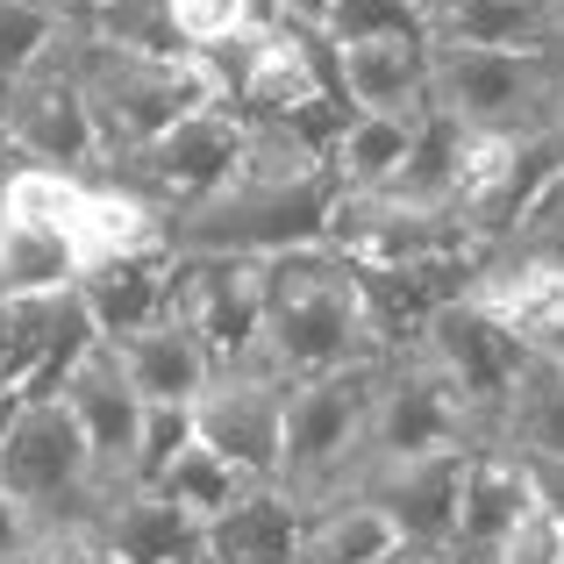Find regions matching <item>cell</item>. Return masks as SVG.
<instances>
[{"label": "cell", "mask_w": 564, "mask_h": 564, "mask_svg": "<svg viewBox=\"0 0 564 564\" xmlns=\"http://www.w3.org/2000/svg\"><path fill=\"white\" fill-rule=\"evenodd\" d=\"M336 172L307 143H293L272 122H243V165L229 186H215L200 207L165 221L172 258H279L301 243H329L336 215Z\"/></svg>", "instance_id": "6da1fadb"}, {"label": "cell", "mask_w": 564, "mask_h": 564, "mask_svg": "<svg viewBox=\"0 0 564 564\" xmlns=\"http://www.w3.org/2000/svg\"><path fill=\"white\" fill-rule=\"evenodd\" d=\"M386 358L372 336V307H365L358 264L336 243H301L264 258V336H258V372L279 386L329 379L344 365Z\"/></svg>", "instance_id": "7a4b0ae2"}, {"label": "cell", "mask_w": 564, "mask_h": 564, "mask_svg": "<svg viewBox=\"0 0 564 564\" xmlns=\"http://www.w3.org/2000/svg\"><path fill=\"white\" fill-rule=\"evenodd\" d=\"M65 57H72L79 94H86V115H94L100 165L137 151V143H151V137H165L172 122H186L193 108L215 100L193 57H137V51H115V43H94L72 22H65Z\"/></svg>", "instance_id": "3957f363"}, {"label": "cell", "mask_w": 564, "mask_h": 564, "mask_svg": "<svg viewBox=\"0 0 564 564\" xmlns=\"http://www.w3.org/2000/svg\"><path fill=\"white\" fill-rule=\"evenodd\" d=\"M0 494L22 500L43 536H94L122 486L100 479L65 400H22L8 422V443H0Z\"/></svg>", "instance_id": "277c9868"}, {"label": "cell", "mask_w": 564, "mask_h": 564, "mask_svg": "<svg viewBox=\"0 0 564 564\" xmlns=\"http://www.w3.org/2000/svg\"><path fill=\"white\" fill-rule=\"evenodd\" d=\"M564 51H471L429 43V108L451 115L471 137H529L557 122Z\"/></svg>", "instance_id": "5b68a950"}, {"label": "cell", "mask_w": 564, "mask_h": 564, "mask_svg": "<svg viewBox=\"0 0 564 564\" xmlns=\"http://www.w3.org/2000/svg\"><path fill=\"white\" fill-rule=\"evenodd\" d=\"M372 365H344L329 379L286 386V429H279V494L315 508V500L358 494L365 479V422H372Z\"/></svg>", "instance_id": "8992f818"}, {"label": "cell", "mask_w": 564, "mask_h": 564, "mask_svg": "<svg viewBox=\"0 0 564 564\" xmlns=\"http://www.w3.org/2000/svg\"><path fill=\"white\" fill-rule=\"evenodd\" d=\"M465 301H479L486 315H500L508 329H536L551 307H564V172L543 180V193L494 236L479 243Z\"/></svg>", "instance_id": "52a82bcc"}, {"label": "cell", "mask_w": 564, "mask_h": 564, "mask_svg": "<svg viewBox=\"0 0 564 564\" xmlns=\"http://www.w3.org/2000/svg\"><path fill=\"white\" fill-rule=\"evenodd\" d=\"M236 165H243V115L221 108V100H207V108H193L186 122H172L165 137L108 158L100 180L129 186L137 200H151L158 215L172 221V215H186V207H200L215 186H229Z\"/></svg>", "instance_id": "ba28073f"}, {"label": "cell", "mask_w": 564, "mask_h": 564, "mask_svg": "<svg viewBox=\"0 0 564 564\" xmlns=\"http://www.w3.org/2000/svg\"><path fill=\"white\" fill-rule=\"evenodd\" d=\"M408 350L443 386H451L457 400H465L479 443H494L500 400H508V386H514V372H522V358H529V336L508 329L500 315H486L479 301H465V293H457V301H443L436 315L422 322V336H414Z\"/></svg>", "instance_id": "9c48e42d"}, {"label": "cell", "mask_w": 564, "mask_h": 564, "mask_svg": "<svg viewBox=\"0 0 564 564\" xmlns=\"http://www.w3.org/2000/svg\"><path fill=\"white\" fill-rule=\"evenodd\" d=\"M0 129H8V143L22 151V165L65 172V180H94L100 172V137H94L79 79H72L65 29H57V43L43 51V65H29L22 79L0 94Z\"/></svg>", "instance_id": "30bf717a"}, {"label": "cell", "mask_w": 564, "mask_h": 564, "mask_svg": "<svg viewBox=\"0 0 564 564\" xmlns=\"http://www.w3.org/2000/svg\"><path fill=\"white\" fill-rule=\"evenodd\" d=\"M465 400L429 372L414 350H386L372 379V422H365V465H393V457H429V451H471Z\"/></svg>", "instance_id": "8fae6325"}, {"label": "cell", "mask_w": 564, "mask_h": 564, "mask_svg": "<svg viewBox=\"0 0 564 564\" xmlns=\"http://www.w3.org/2000/svg\"><path fill=\"white\" fill-rule=\"evenodd\" d=\"M172 315L207 350L215 379L258 372V336H264V264L258 258H180L172 279Z\"/></svg>", "instance_id": "7c38bea8"}, {"label": "cell", "mask_w": 564, "mask_h": 564, "mask_svg": "<svg viewBox=\"0 0 564 564\" xmlns=\"http://www.w3.org/2000/svg\"><path fill=\"white\" fill-rule=\"evenodd\" d=\"M329 243L344 250L350 264H443V258H471L479 236L451 215V207H414L393 200V193H336L329 215Z\"/></svg>", "instance_id": "4fadbf2b"}, {"label": "cell", "mask_w": 564, "mask_h": 564, "mask_svg": "<svg viewBox=\"0 0 564 564\" xmlns=\"http://www.w3.org/2000/svg\"><path fill=\"white\" fill-rule=\"evenodd\" d=\"M279 429H286V386L272 372H229L193 400V443H207L250 486L279 479Z\"/></svg>", "instance_id": "5bb4252c"}, {"label": "cell", "mask_w": 564, "mask_h": 564, "mask_svg": "<svg viewBox=\"0 0 564 564\" xmlns=\"http://www.w3.org/2000/svg\"><path fill=\"white\" fill-rule=\"evenodd\" d=\"M465 457L471 451H429V457H393V465H365L358 494L386 514L400 551L436 557L457 529V494H465Z\"/></svg>", "instance_id": "9a60e30c"}, {"label": "cell", "mask_w": 564, "mask_h": 564, "mask_svg": "<svg viewBox=\"0 0 564 564\" xmlns=\"http://www.w3.org/2000/svg\"><path fill=\"white\" fill-rule=\"evenodd\" d=\"M529 479L522 457L500 451V443H471L465 457V494H457V529L429 564H500L508 543L529 529Z\"/></svg>", "instance_id": "2e32d148"}, {"label": "cell", "mask_w": 564, "mask_h": 564, "mask_svg": "<svg viewBox=\"0 0 564 564\" xmlns=\"http://www.w3.org/2000/svg\"><path fill=\"white\" fill-rule=\"evenodd\" d=\"M51 400H65V414L79 422V436H86V451H94L100 479H108V486H122V494H129V457H137L143 400H137V386L122 379L115 350H108V344H94V350L79 358V372H72L65 386H57Z\"/></svg>", "instance_id": "e0dca14e"}, {"label": "cell", "mask_w": 564, "mask_h": 564, "mask_svg": "<svg viewBox=\"0 0 564 564\" xmlns=\"http://www.w3.org/2000/svg\"><path fill=\"white\" fill-rule=\"evenodd\" d=\"M172 279H180V258H172V250H129V258L86 264L72 301L86 307L100 344H122V336H143L151 322L172 315Z\"/></svg>", "instance_id": "ac0fdd59"}, {"label": "cell", "mask_w": 564, "mask_h": 564, "mask_svg": "<svg viewBox=\"0 0 564 564\" xmlns=\"http://www.w3.org/2000/svg\"><path fill=\"white\" fill-rule=\"evenodd\" d=\"M329 57L350 115H393V122L429 115V43H344Z\"/></svg>", "instance_id": "d6986e66"}, {"label": "cell", "mask_w": 564, "mask_h": 564, "mask_svg": "<svg viewBox=\"0 0 564 564\" xmlns=\"http://www.w3.org/2000/svg\"><path fill=\"white\" fill-rule=\"evenodd\" d=\"M115 365H122V379L137 386L143 408H193V400L215 386V365H207V350L193 344V329L180 315L151 322L143 336H122V344H108Z\"/></svg>", "instance_id": "ffe728a7"}, {"label": "cell", "mask_w": 564, "mask_h": 564, "mask_svg": "<svg viewBox=\"0 0 564 564\" xmlns=\"http://www.w3.org/2000/svg\"><path fill=\"white\" fill-rule=\"evenodd\" d=\"M301 500L279 486H258L215 522H200V564H293L301 557Z\"/></svg>", "instance_id": "44dd1931"}, {"label": "cell", "mask_w": 564, "mask_h": 564, "mask_svg": "<svg viewBox=\"0 0 564 564\" xmlns=\"http://www.w3.org/2000/svg\"><path fill=\"white\" fill-rule=\"evenodd\" d=\"M429 43H471V51H551L557 0H436ZM564 51V43H557Z\"/></svg>", "instance_id": "7402d4cb"}, {"label": "cell", "mask_w": 564, "mask_h": 564, "mask_svg": "<svg viewBox=\"0 0 564 564\" xmlns=\"http://www.w3.org/2000/svg\"><path fill=\"white\" fill-rule=\"evenodd\" d=\"M72 250H79V272L100 258H129V250H165V215L94 172L79 186V207H72Z\"/></svg>", "instance_id": "603a6c76"}, {"label": "cell", "mask_w": 564, "mask_h": 564, "mask_svg": "<svg viewBox=\"0 0 564 564\" xmlns=\"http://www.w3.org/2000/svg\"><path fill=\"white\" fill-rule=\"evenodd\" d=\"M79 286V250L51 221L0 215V301H57Z\"/></svg>", "instance_id": "cb8c5ba5"}, {"label": "cell", "mask_w": 564, "mask_h": 564, "mask_svg": "<svg viewBox=\"0 0 564 564\" xmlns=\"http://www.w3.org/2000/svg\"><path fill=\"white\" fill-rule=\"evenodd\" d=\"M494 443L514 457H564V372L551 358H536V350L522 358L508 400H500Z\"/></svg>", "instance_id": "d4e9b609"}, {"label": "cell", "mask_w": 564, "mask_h": 564, "mask_svg": "<svg viewBox=\"0 0 564 564\" xmlns=\"http://www.w3.org/2000/svg\"><path fill=\"white\" fill-rule=\"evenodd\" d=\"M386 551H400L386 514L365 494H336V500H315L301 514V557L293 564H372Z\"/></svg>", "instance_id": "484cf974"}, {"label": "cell", "mask_w": 564, "mask_h": 564, "mask_svg": "<svg viewBox=\"0 0 564 564\" xmlns=\"http://www.w3.org/2000/svg\"><path fill=\"white\" fill-rule=\"evenodd\" d=\"M137 494H158L165 508H180V514H193V522H215L221 508H236L243 494H258V486L243 479L236 465H221L207 443H186L180 457H172L165 471H158L151 486H137Z\"/></svg>", "instance_id": "4316f807"}, {"label": "cell", "mask_w": 564, "mask_h": 564, "mask_svg": "<svg viewBox=\"0 0 564 564\" xmlns=\"http://www.w3.org/2000/svg\"><path fill=\"white\" fill-rule=\"evenodd\" d=\"M408 137H414V122H393V115H350L344 137H336V151H329L336 186L344 193H379L400 165H408Z\"/></svg>", "instance_id": "83f0119b"}, {"label": "cell", "mask_w": 564, "mask_h": 564, "mask_svg": "<svg viewBox=\"0 0 564 564\" xmlns=\"http://www.w3.org/2000/svg\"><path fill=\"white\" fill-rule=\"evenodd\" d=\"M72 29H86L94 43H115V51H137V57H186L165 0H108V8L79 14Z\"/></svg>", "instance_id": "f1b7e54d"}, {"label": "cell", "mask_w": 564, "mask_h": 564, "mask_svg": "<svg viewBox=\"0 0 564 564\" xmlns=\"http://www.w3.org/2000/svg\"><path fill=\"white\" fill-rule=\"evenodd\" d=\"M322 43L344 51V43H429V14L414 0H336Z\"/></svg>", "instance_id": "f546056e"}, {"label": "cell", "mask_w": 564, "mask_h": 564, "mask_svg": "<svg viewBox=\"0 0 564 564\" xmlns=\"http://www.w3.org/2000/svg\"><path fill=\"white\" fill-rule=\"evenodd\" d=\"M57 301H0V393H29V379L43 372Z\"/></svg>", "instance_id": "4dcf8cb0"}, {"label": "cell", "mask_w": 564, "mask_h": 564, "mask_svg": "<svg viewBox=\"0 0 564 564\" xmlns=\"http://www.w3.org/2000/svg\"><path fill=\"white\" fill-rule=\"evenodd\" d=\"M165 14H172V29H180L186 57L272 29V0H165Z\"/></svg>", "instance_id": "1f68e13d"}, {"label": "cell", "mask_w": 564, "mask_h": 564, "mask_svg": "<svg viewBox=\"0 0 564 564\" xmlns=\"http://www.w3.org/2000/svg\"><path fill=\"white\" fill-rule=\"evenodd\" d=\"M57 8L51 0H0V94L22 79L29 65H43V51L57 43Z\"/></svg>", "instance_id": "d6a6232c"}, {"label": "cell", "mask_w": 564, "mask_h": 564, "mask_svg": "<svg viewBox=\"0 0 564 564\" xmlns=\"http://www.w3.org/2000/svg\"><path fill=\"white\" fill-rule=\"evenodd\" d=\"M186 443H193V408H143L137 457H129V486H151L158 471L186 451Z\"/></svg>", "instance_id": "836d02e7"}, {"label": "cell", "mask_w": 564, "mask_h": 564, "mask_svg": "<svg viewBox=\"0 0 564 564\" xmlns=\"http://www.w3.org/2000/svg\"><path fill=\"white\" fill-rule=\"evenodd\" d=\"M522 479H529V508L564 536V457H522Z\"/></svg>", "instance_id": "e575fe53"}, {"label": "cell", "mask_w": 564, "mask_h": 564, "mask_svg": "<svg viewBox=\"0 0 564 564\" xmlns=\"http://www.w3.org/2000/svg\"><path fill=\"white\" fill-rule=\"evenodd\" d=\"M36 543H43L36 514H29L14 494H0V564H22L29 551H36Z\"/></svg>", "instance_id": "d590c367"}, {"label": "cell", "mask_w": 564, "mask_h": 564, "mask_svg": "<svg viewBox=\"0 0 564 564\" xmlns=\"http://www.w3.org/2000/svg\"><path fill=\"white\" fill-rule=\"evenodd\" d=\"M329 8H336V0H272V22L279 29H315V36H322Z\"/></svg>", "instance_id": "8d00e7d4"}, {"label": "cell", "mask_w": 564, "mask_h": 564, "mask_svg": "<svg viewBox=\"0 0 564 564\" xmlns=\"http://www.w3.org/2000/svg\"><path fill=\"white\" fill-rule=\"evenodd\" d=\"M529 350H536V358H551L557 372H564V307H551V315L529 329Z\"/></svg>", "instance_id": "74e56055"}, {"label": "cell", "mask_w": 564, "mask_h": 564, "mask_svg": "<svg viewBox=\"0 0 564 564\" xmlns=\"http://www.w3.org/2000/svg\"><path fill=\"white\" fill-rule=\"evenodd\" d=\"M57 8V22H79V14H94V8H108V0H51Z\"/></svg>", "instance_id": "f35d334b"}, {"label": "cell", "mask_w": 564, "mask_h": 564, "mask_svg": "<svg viewBox=\"0 0 564 564\" xmlns=\"http://www.w3.org/2000/svg\"><path fill=\"white\" fill-rule=\"evenodd\" d=\"M14 172H22V151H14V143H8V129H0V186H8Z\"/></svg>", "instance_id": "ab89813d"}, {"label": "cell", "mask_w": 564, "mask_h": 564, "mask_svg": "<svg viewBox=\"0 0 564 564\" xmlns=\"http://www.w3.org/2000/svg\"><path fill=\"white\" fill-rule=\"evenodd\" d=\"M14 408H22V393H0V443H8V422H14Z\"/></svg>", "instance_id": "60d3db41"}, {"label": "cell", "mask_w": 564, "mask_h": 564, "mask_svg": "<svg viewBox=\"0 0 564 564\" xmlns=\"http://www.w3.org/2000/svg\"><path fill=\"white\" fill-rule=\"evenodd\" d=\"M372 564H422L414 551H386V557H372Z\"/></svg>", "instance_id": "b9f144b4"}, {"label": "cell", "mask_w": 564, "mask_h": 564, "mask_svg": "<svg viewBox=\"0 0 564 564\" xmlns=\"http://www.w3.org/2000/svg\"><path fill=\"white\" fill-rule=\"evenodd\" d=\"M551 129H557V151H564V94H557V122Z\"/></svg>", "instance_id": "7bdbcfd3"}, {"label": "cell", "mask_w": 564, "mask_h": 564, "mask_svg": "<svg viewBox=\"0 0 564 564\" xmlns=\"http://www.w3.org/2000/svg\"><path fill=\"white\" fill-rule=\"evenodd\" d=\"M557 43H564V0H557Z\"/></svg>", "instance_id": "ee69618b"}, {"label": "cell", "mask_w": 564, "mask_h": 564, "mask_svg": "<svg viewBox=\"0 0 564 564\" xmlns=\"http://www.w3.org/2000/svg\"><path fill=\"white\" fill-rule=\"evenodd\" d=\"M414 8H422V14H429V8H436V0H414Z\"/></svg>", "instance_id": "f6af8a7d"}, {"label": "cell", "mask_w": 564, "mask_h": 564, "mask_svg": "<svg viewBox=\"0 0 564 564\" xmlns=\"http://www.w3.org/2000/svg\"><path fill=\"white\" fill-rule=\"evenodd\" d=\"M422 564H429V557H422Z\"/></svg>", "instance_id": "bcb514c9"}, {"label": "cell", "mask_w": 564, "mask_h": 564, "mask_svg": "<svg viewBox=\"0 0 564 564\" xmlns=\"http://www.w3.org/2000/svg\"><path fill=\"white\" fill-rule=\"evenodd\" d=\"M557 564H564V557H557Z\"/></svg>", "instance_id": "7dc6e473"}]
</instances>
